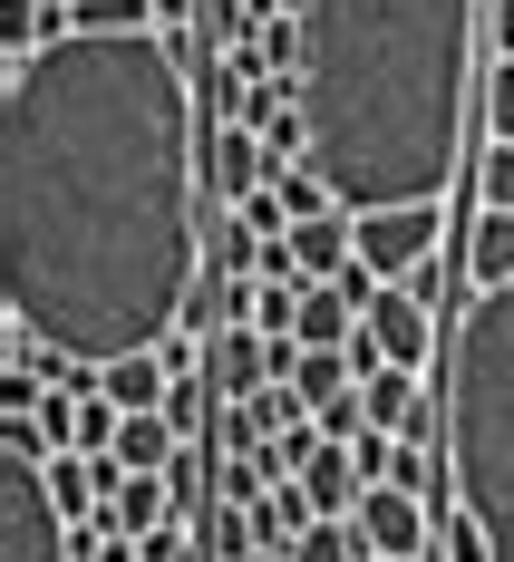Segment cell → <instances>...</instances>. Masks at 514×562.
Instances as JSON below:
<instances>
[{
	"label": "cell",
	"mask_w": 514,
	"mask_h": 562,
	"mask_svg": "<svg viewBox=\"0 0 514 562\" xmlns=\"http://www.w3.org/2000/svg\"><path fill=\"white\" fill-rule=\"evenodd\" d=\"M194 58L175 30H68L0 88V291L10 330L108 369L166 349L204 272Z\"/></svg>",
	"instance_id": "1"
},
{
	"label": "cell",
	"mask_w": 514,
	"mask_h": 562,
	"mask_svg": "<svg viewBox=\"0 0 514 562\" xmlns=\"http://www.w3.org/2000/svg\"><path fill=\"white\" fill-rule=\"evenodd\" d=\"M485 0H311L301 10V116L311 166L349 214L447 204L466 126L485 108L476 78Z\"/></svg>",
	"instance_id": "2"
},
{
	"label": "cell",
	"mask_w": 514,
	"mask_h": 562,
	"mask_svg": "<svg viewBox=\"0 0 514 562\" xmlns=\"http://www.w3.org/2000/svg\"><path fill=\"white\" fill-rule=\"evenodd\" d=\"M447 465L495 562H514V281L476 291L447 330Z\"/></svg>",
	"instance_id": "3"
},
{
	"label": "cell",
	"mask_w": 514,
	"mask_h": 562,
	"mask_svg": "<svg viewBox=\"0 0 514 562\" xmlns=\"http://www.w3.org/2000/svg\"><path fill=\"white\" fill-rule=\"evenodd\" d=\"M0 562H78L68 553V514L49 495V465L0 456Z\"/></svg>",
	"instance_id": "4"
},
{
	"label": "cell",
	"mask_w": 514,
	"mask_h": 562,
	"mask_svg": "<svg viewBox=\"0 0 514 562\" xmlns=\"http://www.w3.org/2000/svg\"><path fill=\"white\" fill-rule=\"evenodd\" d=\"M369 339H379L389 369H437V262L407 272V281H379V301H369Z\"/></svg>",
	"instance_id": "5"
},
{
	"label": "cell",
	"mask_w": 514,
	"mask_h": 562,
	"mask_svg": "<svg viewBox=\"0 0 514 562\" xmlns=\"http://www.w3.org/2000/svg\"><path fill=\"white\" fill-rule=\"evenodd\" d=\"M437 204H389V214H359V262L379 281H407V272H427L437 262Z\"/></svg>",
	"instance_id": "6"
},
{
	"label": "cell",
	"mask_w": 514,
	"mask_h": 562,
	"mask_svg": "<svg viewBox=\"0 0 514 562\" xmlns=\"http://www.w3.org/2000/svg\"><path fill=\"white\" fill-rule=\"evenodd\" d=\"M349 524H359V543H369V553H389V562H427V524H437V514L417 505V495H399V485H369Z\"/></svg>",
	"instance_id": "7"
},
{
	"label": "cell",
	"mask_w": 514,
	"mask_h": 562,
	"mask_svg": "<svg viewBox=\"0 0 514 562\" xmlns=\"http://www.w3.org/2000/svg\"><path fill=\"white\" fill-rule=\"evenodd\" d=\"M272 184V156H262V126H214V146H204V194L214 204H243V194H262Z\"/></svg>",
	"instance_id": "8"
},
{
	"label": "cell",
	"mask_w": 514,
	"mask_h": 562,
	"mask_svg": "<svg viewBox=\"0 0 514 562\" xmlns=\"http://www.w3.org/2000/svg\"><path fill=\"white\" fill-rule=\"evenodd\" d=\"M291 262H301V281H340L359 272V214L349 204H331V214H311V224H291Z\"/></svg>",
	"instance_id": "9"
},
{
	"label": "cell",
	"mask_w": 514,
	"mask_h": 562,
	"mask_svg": "<svg viewBox=\"0 0 514 562\" xmlns=\"http://www.w3.org/2000/svg\"><path fill=\"white\" fill-rule=\"evenodd\" d=\"M204 379H214L224 397H262L272 389V339L262 330H224L214 349H204Z\"/></svg>",
	"instance_id": "10"
},
{
	"label": "cell",
	"mask_w": 514,
	"mask_h": 562,
	"mask_svg": "<svg viewBox=\"0 0 514 562\" xmlns=\"http://www.w3.org/2000/svg\"><path fill=\"white\" fill-rule=\"evenodd\" d=\"M301 485H311V505H321V514H359V495H369V465H359V447H340V437H331V447L301 465Z\"/></svg>",
	"instance_id": "11"
},
{
	"label": "cell",
	"mask_w": 514,
	"mask_h": 562,
	"mask_svg": "<svg viewBox=\"0 0 514 562\" xmlns=\"http://www.w3.org/2000/svg\"><path fill=\"white\" fill-rule=\"evenodd\" d=\"M98 514H108L126 543H146V533H166V524H175V495H166V475H126Z\"/></svg>",
	"instance_id": "12"
},
{
	"label": "cell",
	"mask_w": 514,
	"mask_h": 562,
	"mask_svg": "<svg viewBox=\"0 0 514 562\" xmlns=\"http://www.w3.org/2000/svg\"><path fill=\"white\" fill-rule=\"evenodd\" d=\"M98 389L126 407V417H146V407H166V389H175V369L156 359V349H136V359H108L98 369Z\"/></svg>",
	"instance_id": "13"
},
{
	"label": "cell",
	"mask_w": 514,
	"mask_h": 562,
	"mask_svg": "<svg viewBox=\"0 0 514 562\" xmlns=\"http://www.w3.org/2000/svg\"><path fill=\"white\" fill-rule=\"evenodd\" d=\"M466 281H476V291L514 281V214H476V224H466Z\"/></svg>",
	"instance_id": "14"
},
{
	"label": "cell",
	"mask_w": 514,
	"mask_h": 562,
	"mask_svg": "<svg viewBox=\"0 0 514 562\" xmlns=\"http://www.w3.org/2000/svg\"><path fill=\"white\" fill-rule=\"evenodd\" d=\"M78 30H156V0H68Z\"/></svg>",
	"instance_id": "15"
},
{
	"label": "cell",
	"mask_w": 514,
	"mask_h": 562,
	"mask_svg": "<svg viewBox=\"0 0 514 562\" xmlns=\"http://www.w3.org/2000/svg\"><path fill=\"white\" fill-rule=\"evenodd\" d=\"M476 194H485V214H514V146L476 156Z\"/></svg>",
	"instance_id": "16"
},
{
	"label": "cell",
	"mask_w": 514,
	"mask_h": 562,
	"mask_svg": "<svg viewBox=\"0 0 514 562\" xmlns=\"http://www.w3.org/2000/svg\"><path fill=\"white\" fill-rule=\"evenodd\" d=\"M485 136H495V146H514V58H495V68H485Z\"/></svg>",
	"instance_id": "17"
},
{
	"label": "cell",
	"mask_w": 514,
	"mask_h": 562,
	"mask_svg": "<svg viewBox=\"0 0 514 562\" xmlns=\"http://www.w3.org/2000/svg\"><path fill=\"white\" fill-rule=\"evenodd\" d=\"M485 30H495V49L514 58V0H485Z\"/></svg>",
	"instance_id": "18"
},
{
	"label": "cell",
	"mask_w": 514,
	"mask_h": 562,
	"mask_svg": "<svg viewBox=\"0 0 514 562\" xmlns=\"http://www.w3.org/2000/svg\"><path fill=\"white\" fill-rule=\"evenodd\" d=\"M185 20H194V0H156V30H175V40H185Z\"/></svg>",
	"instance_id": "19"
},
{
	"label": "cell",
	"mask_w": 514,
	"mask_h": 562,
	"mask_svg": "<svg viewBox=\"0 0 514 562\" xmlns=\"http://www.w3.org/2000/svg\"><path fill=\"white\" fill-rule=\"evenodd\" d=\"M369 562H389V553H369Z\"/></svg>",
	"instance_id": "20"
}]
</instances>
